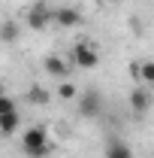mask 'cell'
<instances>
[{"mask_svg": "<svg viewBox=\"0 0 154 158\" xmlns=\"http://www.w3.org/2000/svg\"><path fill=\"white\" fill-rule=\"evenodd\" d=\"M52 19H55V12H52L45 3H33L30 12H27V27L42 31V27H48V21H52Z\"/></svg>", "mask_w": 154, "mask_h": 158, "instance_id": "3957f363", "label": "cell"}, {"mask_svg": "<svg viewBox=\"0 0 154 158\" xmlns=\"http://www.w3.org/2000/svg\"><path fill=\"white\" fill-rule=\"evenodd\" d=\"M42 67H45L48 76H67V64H64L58 55H48V58L42 61Z\"/></svg>", "mask_w": 154, "mask_h": 158, "instance_id": "ba28073f", "label": "cell"}, {"mask_svg": "<svg viewBox=\"0 0 154 158\" xmlns=\"http://www.w3.org/2000/svg\"><path fill=\"white\" fill-rule=\"evenodd\" d=\"M139 76L145 79L148 85H154V61H145V64L139 67Z\"/></svg>", "mask_w": 154, "mask_h": 158, "instance_id": "8fae6325", "label": "cell"}, {"mask_svg": "<svg viewBox=\"0 0 154 158\" xmlns=\"http://www.w3.org/2000/svg\"><path fill=\"white\" fill-rule=\"evenodd\" d=\"M73 64L82 67V70H94L100 64V55H97V49L91 43H76L73 46Z\"/></svg>", "mask_w": 154, "mask_h": 158, "instance_id": "7a4b0ae2", "label": "cell"}, {"mask_svg": "<svg viewBox=\"0 0 154 158\" xmlns=\"http://www.w3.org/2000/svg\"><path fill=\"white\" fill-rule=\"evenodd\" d=\"M79 113H82V116H97V113H100V94H97V91H88V94L82 98V103H79Z\"/></svg>", "mask_w": 154, "mask_h": 158, "instance_id": "5b68a950", "label": "cell"}, {"mask_svg": "<svg viewBox=\"0 0 154 158\" xmlns=\"http://www.w3.org/2000/svg\"><path fill=\"white\" fill-rule=\"evenodd\" d=\"M21 149H24V155H30V158H42V155H48V152H52L48 131H45L42 125L27 128V131H24V137H21Z\"/></svg>", "mask_w": 154, "mask_h": 158, "instance_id": "6da1fadb", "label": "cell"}, {"mask_svg": "<svg viewBox=\"0 0 154 158\" xmlns=\"http://www.w3.org/2000/svg\"><path fill=\"white\" fill-rule=\"evenodd\" d=\"M27 98L33 100V103H48V91H42V88H30Z\"/></svg>", "mask_w": 154, "mask_h": 158, "instance_id": "7c38bea8", "label": "cell"}, {"mask_svg": "<svg viewBox=\"0 0 154 158\" xmlns=\"http://www.w3.org/2000/svg\"><path fill=\"white\" fill-rule=\"evenodd\" d=\"M12 110H15L12 98H3V100H0V113H12Z\"/></svg>", "mask_w": 154, "mask_h": 158, "instance_id": "5bb4252c", "label": "cell"}, {"mask_svg": "<svg viewBox=\"0 0 154 158\" xmlns=\"http://www.w3.org/2000/svg\"><path fill=\"white\" fill-rule=\"evenodd\" d=\"M58 94H60V98H64V100H76V98H79V88H76V85H73V82H60Z\"/></svg>", "mask_w": 154, "mask_h": 158, "instance_id": "30bf717a", "label": "cell"}, {"mask_svg": "<svg viewBox=\"0 0 154 158\" xmlns=\"http://www.w3.org/2000/svg\"><path fill=\"white\" fill-rule=\"evenodd\" d=\"M55 21H58L60 27H76L79 21H82V15H79V9H73V6H58L55 9Z\"/></svg>", "mask_w": 154, "mask_h": 158, "instance_id": "277c9868", "label": "cell"}, {"mask_svg": "<svg viewBox=\"0 0 154 158\" xmlns=\"http://www.w3.org/2000/svg\"><path fill=\"white\" fill-rule=\"evenodd\" d=\"M18 125H21V118H18V113L12 110V113H0V131L9 137V134H15L18 131Z\"/></svg>", "mask_w": 154, "mask_h": 158, "instance_id": "52a82bcc", "label": "cell"}, {"mask_svg": "<svg viewBox=\"0 0 154 158\" xmlns=\"http://www.w3.org/2000/svg\"><path fill=\"white\" fill-rule=\"evenodd\" d=\"M130 106H133V113H145L151 106V94L145 88H136L133 94H130Z\"/></svg>", "mask_w": 154, "mask_h": 158, "instance_id": "8992f818", "label": "cell"}, {"mask_svg": "<svg viewBox=\"0 0 154 158\" xmlns=\"http://www.w3.org/2000/svg\"><path fill=\"white\" fill-rule=\"evenodd\" d=\"M106 158H133V152H130L127 143H112V146L106 149Z\"/></svg>", "mask_w": 154, "mask_h": 158, "instance_id": "9c48e42d", "label": "cell"}, {"mask_svg": "<svg viewBox=\"0 0 154 158\" xmlns=\"http://www.w3.org/2000/svg\"><path fill=\"white\" fill-rule=\"evenodd\" d=\"M100 3H106V6H112V3H121V0H100Z\"/></svg>", "mask_w": 154, "mask_h": 158, "instance_id": "9a60e30c", "label": "cell"}, {"mask_svg": "<svg viewBox=\"0 0 154 158\" xmlns=\"http://www.w3.org/2000/svg\"><path fill=\"white\" fill-rule=\"evenodd\" d=\"M3 40H6V43H9V40H15V24H12V21H6V24H3Z\"/></svg>", "mask_w": 154, "mask_h": 158, "instance_id": "4fadbf2b", "label": "cell"}]
</instances>
